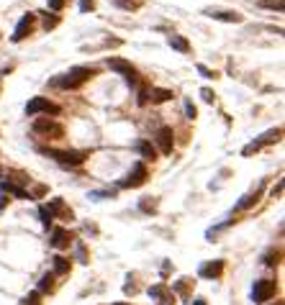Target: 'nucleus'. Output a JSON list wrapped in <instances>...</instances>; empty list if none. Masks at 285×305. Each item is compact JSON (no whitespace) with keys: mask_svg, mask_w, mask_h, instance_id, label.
Returning a JSON list of instances; mask_svg holds the SVG:
<instances>
[{"mask_svg":"<svg viewBox=\"0 0 285 305\" xmlns=\"http://www.w3.org/2000/svg\"><path fill=\"white\" fill-rule=\"evenodd\" d=\"M93 74H95L93 67H72L70 72L62 74V77H57L52 85H54V87H62V90H74V87L85 85L90 77H93Z\"/></svg>","mask_w":285,"mask_h":305,"instance_id":"1","label":"nucleus"},{"mask_svg":"<svg viewBox=\"0 0 285 305\" xmlns=\"http://www.w3.org/2000/svg\"><path fill=\"white\" fill-rule=\"evenodd\" d=\"M108 67H111L113 72H118V74H124V77L129 80V85H134V87L139 85L137 69H134V64H131V62H126V59H118V57H113V59H108Z\"/></svg>","mask_w":285,"mask_h":305,"instance_id":"5","label":"nucleus"},{"mask_svg":"<svg viewBox=\"0 0 285 305\" xmlns=\"http://www.w3.org/2000/svg\"><path fill=\"white\" fill-rule=\"evenodd\" d=\"M39 298H41L39 293H31V295H26L23 305H41V300H39Z\"/></svg>","mask_w":285,"mask_h":305,"instance_id":"26","label":"nucleus"},{"mask_svg":"<svg viewBox=\"0 0 285 305\" xmlns=\"http://www.w3.org/2000/svg\"><path fill=\"white\" fill-rule=\"evenodd\" d=\"M47 210L52 213V218L72 221V210L65 205V200H62V197H52V200H49V205H47Z\"/></svg>","mask_w":285,"mask_h":305,"instance_id":"11","label":"nucleus"},{"mask_svg":"<svg viewBox=\"0 0 285 305\" xmlns=\"http://www.w3.org/2000/svg\"><path fill=\"white\" fill-rule=\"evenodd\" d=\"M39 113L59 116V113H62V108H59L57 103L47 100V98H34V100H28V103H26V116H39Z\"/></svg>","mask_w":285,"mask_h":305,"instance_id":"4","label":"nucleus"},{"mask_svg":"<svg viewBox=\"0 0 285 305\" xmlns=\"http://www.w3.org/2000/svg\"><path fill=\"white\" fill-rule=\"evenodd\" d=\"M172 128L170 126H162V128H157V133H154V141H157V149L162 151V154H172V146H175V139H172Z\"/></svg>","mask_w":285,"mask_h":305,"instance_id":"8","label":"nucleus"},{"mask_svg":"<svg viewBox=\"0 0 285 305\" xmlns=\"http://www.w3.org/2000/svg\"><path fill=\"white\" fill-rule=\"evenodd\" d=\"M111 3L118 5V8H124V10H134V8H139L142 0H111Z\"/></svg>","mask_w":285,"mask_h":305,"instance_id":"23","label":"nucleus"},{"mask_svg":"<svg viewBox=\"0 0 285 305\" xmlns=\"http://www.w3.org/2000/svg\"><path fill=\"white\" fill-rule=\"evenodd\" d=\"M34 23H36V16L34 13H26V16L18 21V26H16V31H13V41H23L28 34H31V28H34Z\"/></svg>","mask_w":285,"mask_h":305,"instance_id":"10","label":"nucleus"},{"mask_svg":"<svg viewBox=\"0 0 285 305\" xmlns=\"http://www.w3.org/2000/svg\"><path fill=\"white\" fill-rule=\"evenodd\" d=\"M142 210H144V213L157 210V200H142Z\"/></svg>","mask_w":285,"mask_h":305,"instance_id":"27","label":"nucleus"},{"mask_svg":"<svg viewBox=\"0 0 285 305\" xmlns=\"http://www.w3.org/2000/svg\"><path fill=\"white\" fill-rule=\"evenodd\" d=\"M262 8H270V10H283V3L278 0V3H262Z\"/></svg>","mask_w":285,"mask_h":305,"instance_id":"33","label":"nucleus"},{"mask_svg":"<svg viewBox=\"0 0 285 305\" xmlns=\"http://www.w3.org/2000/svg\"><path fill=\"white\" fill-rule=\"evenodd\" d=\"M260 200V192H254V195H244V200H239V210H247V208H252L254 203H257Z\"/></svg>","mask_w":285,"mask_h":305,"instance_id":"22","label":"nucleus"},{"mask_svg":"<svg viewBox=\"0 0 285 305\" xmlns=\"http://www.w3.org/2000/svg\"><path fill=\"white\" fill-rule=\"evenodd\" d=\"M39 216H41V223H44V226H49V223L54 221V218H52V213L47 210V205H44V208H39Z\"/></svg>","mask_w":285,"mask_h":305,"instance_id":"25","label":"nucleus"},{"mask_svg":"<svg viewBox=\"0 0 285 305\" xmlns=\"http://www.w3.org/2000/svg\"><path fill=\"white\" fill-rule=\"evenodd\" d=\"M280 133H283L280 128H273V131H267V133H262V136H260V139H254V141H252L249 146H244V151H242V154H244V157H249V154H252V151H257V149H262V146H267V144H273V141H278V139H280Z\"/></svg>","mask_w":285,"mask_h":305,"instance_id":"9","label":"nucleus"},{"mask_svg":"<svg viewBox=\"0 0 285 305\" xmlns=\"http://www.w3.org/2000/svg\"><path fill=\"white\" fill-rule=\"evenodd\" d=\"M137 151L146 159V162H154L157 159V149L152 146V141H146V139H142V141H137Z\"/></svg>","mask_w":285,"mask_h":305,"instance_id":"16","label":"nucleus"},{"mask_svg":"<svg viewBox=\"0 0 285 305\" xmlns=\"http://www.w3.org/2000/svg\"><path fill=\"white\" fill-rule=\"evenodd\" d=\"M62 5H65V0H49V8H52V10H59Z\"/></svg>","mask_w":285,"mask_h":305,"instance_id":"34","label":"nucleus"},{"mask_svg":"<svg viewBox=\"0 0 285 305\" xmlns=\"http://www.w3.org/2000/svg\"><path fill=\"white\" fill-rule=\"evenodd\" d=\"M149 295H152L159 305H172L175 303V293H172V290L167 287V285H154V287H149Z\"/></svg>","mask_w":285,"mask_h":305,"instance_id":"12","label":"nucleus"},{"mask_svg":"<svg viewBox=\"0 0 285 305\" xmlns=\"http://www.w3.org/2000/svg\"><path fill=\"white\" fill-rule=\"evenodd\" d=\"M146 182V167L139 162L131 167V172L126 175V180H121V187H142Z\"/></svg>","mask_w":285,"mask_h":305,"instance_id":"7","label":"nucleus"},{"mask_svg":"<svg viewBox=\"0 0 285 305\" xmlns=\"http://www.w3.org/2000/svg\"><path fill=\"white\" fill-rule=\"evenodd\" d=\"M275 295V282L273 280H257L252 285V300L254 303H267Z\"/></svg>","mask_w":285,"mask_h":305,"instance_id":"6","label":"nucleus"},{"mask_svg":"<svg viewBox=\"0 0 285 305\" xmlns=\"http://www.w3.org/2000/svg\"><path fill=\"white\" fill-rule=\"evenodd\" d=\"M0 177H3V167H0Z\"/></svg>","mask_w":285,"mask_h":305,"instance_id":"39","label":"nucleus"},{"mask_svg":"<svg viewBox=\"0 0 285 305\" xmlns=\"http://www.w3.org/2000/svg\"><path fill=\"white\" fill-rule=\"evenodd\" d=\"M278 256H280V251H267V254H265V259H262V262H265L267 267H273V264H278V262H280Z\"/></svg>","mask_w":285,"mask_h":305,"instance_id":"24","label":"nucleus"},{"mask_svg":"<svg viewBox=\"0 0 285 305\" xmlns=\"http://www.w3.org/2000/svg\"><path fill=\"white\" fill-rule=\"evenodd\" d=\"M3 187L5 192H10V195H16L18 200H31V195H28V190H23V187H18V185H13V182H3Z\"/></svg>","mask_w":285,"mask_h":305,"instance_id":"18","label":"nucleus"},{"mask_svg":"<svg viewBox=\"0 0 285 305\" xmlns=\"http://www.w3.org/2000/svg\"><path fill=\"white\" fill-rule=\"evenodd\" d=\"M193 305H206V300H196V303H193Z\"/></svg>","mask_w":285,"mask_h":305,"instance_id":"36","label":"nucleus"},{"mask_svg":"<svg viewBox=\"0 0 285 305\" xmlns=\"http://www.w3.org/2000/svg\"><path fill=\"white\" fill-rule=\"evenodd\" d=\"M70 241H72V234L65 231V228H54V231H52V246H54V249L70 246Z\"/></svg>","mask_w":285,"mask_h":305,"instance_id":"14","label":"nucleus"},{"mask_svg":"<svg viewBox=\"0 0 285 305\" xmlns=\"http://www.w3.org/2000/svg\"><path fill=\"white\" fill-rule=\"evenodd\" d=\"M201 95H203V100H206V103H214V90L203 87V90H201Z\"/></svg>","mask_w":285,"mask_h":305,"instance_id":"31","label":"nucleus"},{"mask_svg":"<svg viewBox=\"0 0 285 305\" xmlns=\"http://www.w3.org/2000/svg\"><path fill=\"white\" fill-rule=\"evenodd\" d=\"M77 259H80V262H87V259H85V249H82V246H77Z\"/></svg>","mask_w":285,"mask_h":305,"instance_id":"35","label":"nucleus"},{"mask_svg":"<svg viewBox=\"0 0 285 305\" xmlns=\"http://www.w3.org/2000/svg\"><path fill=\"white\" fill-rule=\"evenodd\" d=\"M198 72L203 74V77H216V72H214V69H208V67H203V64L198 67Z\"/></svg>","mask_w":285,"mask_h":305,"instance_id":"32","label":"nucleus"},{"mask_svg":"<svg viewBox=\"0 0 285 305\" xmlns=\"http://www.w3.org/2000/svg\"><path fill=\"white\" fill-rule=\"evenodd\" d=\"M273 305H285V303H283V300H278V303H273Z\"/></svg>","mask_w":285,"mask_h":305,"instance_id":"37","label":"nucleus"},{"mask_svg":"<svg viewBox=\"0 0 285 305\" xmlns=\"http://www.w3.org/2000/svg\"><path fill=\"white\" fill-rule=\"evenodd\" d=\"M54 287V274L52 272H47L41 277V282H39V293H47V290H52Z\"/></svg>","mask_w":285,"mask_h":305,"instance_id":"21","label":"nucleus"},{"mask_svg":"<svg viewBox=\"0 0 285 305\" xmlns=\"http://www.w3.org/2000/svg\"><path fill=\"white\" fill-rule=\"evenodd\" d=\"M59 23V18L57 16H47V18H44V28H54Z\"/></svg>","mask_w":285,"mask_h":305,"instance_id":"30","label":"nucleus"},{"mask_svg":"<svg viewBox=\"0 0 285 305\" xmlns=\"http://www.w3.org/2000/svg\"><path fill=\"white\" fill-rule=\"evenodd\" d=\"M185 118H196V105L190 100H185Z\"/></svg>","mask_w":285,"mask_h":305,"instance_id":"28","label":"nucleus"},{"mask_svg":"<svg viewBox=\"0 0 285 305\" xmlns=\"http://www.w3.org/2000/svg\"><path fill=\"white\" fill-rule=\"evenodd\" d=\"M221 272H223V262H221V259H216V262H208V264L201 267V277L203 280H218Z\"/></svg>","mask_w":285,"mask_h":305,"instance_id":"13","label":"nucleus"},{"mask_svg":"<svg viewBox=\"0 0 285 305\" xmlns=\"http://www.w3.org/2000/svg\"><path fill=\"white\" fill-rule=\"evenodd\" d=\"M44 154H49L52 159H57L59 164H65V167H77L85 162V151H74V149H62V151H57V149H44Z\"/></svg>","mask_w":285,"mask_h":305,"instance_id":"3","label":"nucleus"},{"mask_svg":"<svg viewBox=\"0 0 285 305\" xmlns=\"http://www.w3.org/2000/svg\"><path fill=\"white\" fill-rule=\"evenodd\" d=\"M93 5H95V0H80V10H82V13L93 10Z\"/></svg>","mask_w":285,"mask_h":305,"instance_id":"29","label":"nucleus"},{"mask_svg":"<svg viewBox=\"0 0 285 305\" xmlns=\"http://www.w3.org/2000/svg\"><path fill=\"white\" fill-rule=\"evenodd\" d=\"M116 305H129V303H116Z\"/></svg>","mask_w":285,"mask_h":305,"instance_id":"38","label":"nucleus"},{"mask_svg":"<svg viewBox=\"0 0 285 305\" xmlns=\"http://www.w3.org/2000/svg\"><path fill=\"white\" fill-rule=\"evenodd\" d=\"M206 16H211L216 21H226V23H242V16L231 10H206Z\"/></svg>","mask_w":285,"mask_h":305,"instance_id":"15","label":"nucleus"},{"mask_svg":"<svg viewBox=\"0 0 285 305\" xmlns=\"http://www.w3.org/2000/svg\"><path fill=\"white\" fill-rule=\"evenodd\" d=\"M70 272V259L67 256H54V272L52 274H67Z\"/></svg>","mask_w":285,"mask_h":305,"instance_id":"20","label":"nucleus"},{"mask_svg":"<svg viewBox=\"0 0 285 305\" xmlns=\"http://www.w3.org/2000/svg\"><path fill=\"white\" fill-rule=\"evenodd\" d=\"M34 133H39L41 139L57 141V139H62V136H65V126L57 123L54 118H39V121H34Z\"/></svg>","mask_w":285,"mask_h":305,"instance_id":"2","label":"nucleus"},{"mask_svg":"<svg viewBox=\"0 0 285 305\" xmlns=\"http://www.w3.org/2000/svg\"><path fill=\"white\" fill-rule=\"evenodd\" d=\"M149 98H152V103H167V100H172V90H167V87H154L152 93H149Z\"/></svg>","mask_w":285,"mask_h":305,"instance_id":"19","label":"nucleus"},{"mask_svg":"<svg viewBox=\"0 0 285 305\" xmlns=\"http://www.w3.org/2000/svg\"><path fill=\"white\" fill-rule=\"evenodd\" d=\"M167 44H170V47H172L175 52H180V54H188V52H190V41H188V39H183L180 34H172V36L167 39Z\"/></svg>","mask_w":285,"mask_h":305,"instance_id":"17","label":"nucleus"}]
</instances>
